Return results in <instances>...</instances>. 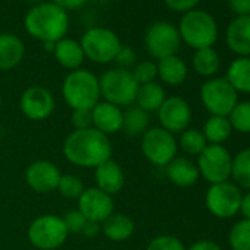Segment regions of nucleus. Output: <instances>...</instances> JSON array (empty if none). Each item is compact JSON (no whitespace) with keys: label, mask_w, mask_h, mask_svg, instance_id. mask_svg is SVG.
<instances>
[{"label":"nucleus","mask_w":250,"mask_h":250,"mask_svg":"<svg viewBox=\"0 0 250 250\" xmlns=\"http://www.w3.org/2000/svg\"><path fill=\"white\" fill-rule=\"evenodd\" d=\"M63 155L77 167L96 168L102 162L110 159L112 145L107 136L93 127L75 130L63 143Z\"/></svg>","instance_id":"f257e3e1"},{"label":"nucleus","mask_w":250,"mask_h":250,"mask_svg":"<svg viewBox=\"0 0 250 250\" xmlns=\"http://www.w3.org/2000/svg\"><path fill=\"white\" fill-rule=\"evenodd\" d=\"M24 27L31 37L43 43H56L65 39L68 33L69 17L65 9L53 2H42L27 12Z\"/></svg>","instance_id":"f03ea898"},{"label":"nucleus","mask_w":250,"mask_h":250,"mask_svg":"<svg viewBox=\"0 0 250 250\" xmlns=\"http://www.w3.org/2000/svg\"><path fill=\"white\" fill-rule=\"evenodd\" d=\"M62 96L74 109H93L100 99L99 78L87 69L71 71L62 83Z\"/></svg>","instance_id":"7ed1b4c3"},{"label":"nucleus","mask_w":250,"mask_h":250,"mask_svg":"<svg viewBox=\"0 0 250 250\" xmlns=\"http://www.w3.org/2000/svg\"><path fill=\"white\" fill-rule=\"evenodd\" d=\"M178 33L187 46L199 50L212 47L216 43L218 24L210 14L200 9H193L183 15L178 25Z\"/></svg>","instance_id":"20e7f679"},{"label":"nucleus","mask_w":250,"mask_h":250,"mask_svg":"<svg viewBox=\"0 0 250 250\" xmlns=\"http://www.w3.org/2000/svg\"><path fill=\"white\" fill-rule=\"evenodd\" d=\"M100 97L118 107L131 106L136 102L139 84L130 69L112 68L99 78Z\"/></svg>","instance_id":"39448f33"},{"label":"nucleus","mask_w":250,"mask_h":250,"mask_svg":"<svg viewBox=\"0 0 250 250\" xmlns=\"http://www.w3.org/2000/svg\"><path fill=\"white\" fill-rule=\"evenodd\" d=\"M84 56L94 63L113 62L119 53L122 43L115 31L106 27L88 28L80 42Z\"/></svg>","instance_id":"423d86ee"},{"label":"nucleus","mask_w":250,"mask_h":250,"mask_svg":"<svg viewBox=\"0 0 250 250\" xmlns=\"http://www.w3.org/2000/svg\"><path fill=\"white\" fill-rule=\"evenodd\" d=\"M200 100L210 115L228 116L238 103V93L225 77H212L203 83Z\"/></svg>","instance_id":"0eeeda50"},{"label":"nucleus","mask_w":250,"mask_h":250,"mask_svg":"<svg viewBox=\"0 0 250 250\" xmlns=\"http://www.w3.org/2000/svg\"><path fill=\"white\" fill-rule=\"evenodd\" d=\"M197 169L200 177L209 184L229 181L232 156L224 145H208L197 156Z\"/></svg>","instance_id":"6e6552de"},{"label":"nucleus","mask_w":250,"mask_h":250,"mask_svg":"<svg viewBox=\"0 0 250 250\" xmlns=\"http://www.w3.org/2000/svg\"><path fill=\"white\" fill-rule=\"evenodd\" d=\"M68 234L63 219L56 215H42L28 227V240L39 250H55L61 247Z\"/></svg>","instance_id":"1a4fd4ad"},{"label":"nucleus","mask_w":250,"mask_h":250,"mask_svg":"<svg viewBox=\"0 0 250 250\" xmlns=\"http://www.w3.org/2000/svg\"><path fill=\"white\" fill-rule=\"evenodd\" d=\"M178 150V143L169 131L162 127L149 128L142 139V152L145 158L156 165L167 167L175 156Z\"/></svg>","instance_id":"9d476101"},{"label":"nucleus","mask_w":250,"mask_h":250,"mask_svg":"<svg viewBox=\"0 0 250 250\" xmlns=\"http://www.w3.org/2000/svg\"><path fill=\"white\" fill-rule=\"evenodd\" d=\"M241 196V190L231 181L210 184L205 196V205L215 218L229 219L238 213Z\"/></svg>","instance_id":"9b49d317"},{"label":"nucleus","mask_w":250,"mask_h":250,"mask_svg":"<svg viewBox=\"0 0 250 250\" xmlns=\"http://www.w3.org/2000/svg\"><path fill=\"white\" fill-rule=\"evenodd\" d=\"M181 37L178 28L169 22L158 21L153 22L145 34V46L147 53L155 59H164L178 52Z\"/></svg>","instance_id":"f8f14e48"},{"label":"nucleus","mask_w":250,"mask_h":250,"mask_svg":"<svg viewBox=\"0 0 250 250\" xmlns=\"http://www.w3.org/2000/svg\"><path fill=\"white\" fill-rule=\"evenodd\" d=\"M158 118L164 130L171 134H178L188 128L191 121V107L186 99L171 96L167 97L158 109Z\"/></svg>","instance_id":"ddd939ff"},{"label":"nucleus","mask_w":250,"mask_h":250,"mask_svg":"<svg viewBox=\"0 0 250 250\" xmlns=\"http://www.w3.org/2000/svg\"><path fill=\"white\" fill-rule=\"evenodd\" d=\"M55 97L53 94L40 85L28 87L20 99L21 112L31 121H44L55 110Z\"/></svg>","instance_id":"4468645a"},{"label":"nucleus","mask_w":250,"mask_h":250,"mask_svg":"<svg viewBox=\"0 0 250 250\" xmlns=\"http://www.w3.org/2000/svg\"><path fill=\"white\" fill-rule=\"evenodd\" d=\"M78 210L87 221L102 224L113 213V199L97 187L84 188L78 197Z\"/></svg>","instance_id":"2eb2a0df"},{"label":"nucleus","mask_w":250,"mask_h":250,"mask_svg":"<svg viewBox=\"0 0 250 250\" xmlns=\"http://www.w3.org/2000/svg\"><path fill=\"white\" fill-rule=\"evenodd\" d=\"M61 172L53 162L36 161L25 171V181L36 193H50L58 188Z\"/></svg>","instance_id":"dca6fc26"},{"label":"nucleus","mask_w":250,"mask_h":250,"mask_svg":"<svg viewBox=\"0 0 250 250\" xmlns=\"http://www.w3.org/2000/svg\"><path fill=\"white\" fill-rule=\"evenodd\" d=\"M225 42L228 49L240 58H250V15L237 17L229 22Z\"/></svg>","instance_id":"f3484780"},{"label":"nucleus","mask_w":250,"mask_h":250,"mask_svg":"<svg viewBox=\"0 0 250 250\" xmlns=\"http://www.w3.org/2000/svg\"><path fill=\"white\" fill-rule=\"evenodd\" d=\"M91 118H93V128L103 133L104 136L115 134L122 130L124 112L121 110V107L112 103L107 102L97 103L91 109Z\"/></svg>","instance_id":"a211bd4d"},{"label":"nucleus","mask_w":250,"mask_h":250,"mask_svg":"<svg viewBox=\"0 0 250 250\" xmlns=\"http://www.w3.org/2000/svg\"><path fill=\"white\" fill-rule=\"evenodd\" d=\"M94 178L97 188L104 191L109 196H113L119 193L125 184V175L121 168V165L113 161L112 158L102 162L99 167L94 168Z\"/></svg>","instance_id":"6ab92c4d"},{"label":"nucleus","mask_w":250,"mask_h":250,"mask_svg":"<svg viewBox=\"0 0 250 250\" xmlns=\"http://www.w3.org/2000/svg\"><path fill=\"white\" fill-rule=\"evenodd\" d=\"M167 175L172 184L183 188L194 186L200 178L197 165L186 156H175L167 165Z\"/></svg>","instance_id":"aec40b11"},{"label":"nucleus","mask_w":250,"mask_h":250,"mask_svg":"<svg viewBox=\"0 0 250 250\" xmlns=\"http://www.w3.org/2000/svg\"><path fill=\"white\" fill-rule=\"evenodd\" d=\"M25 56L24 42L9 33L0 34V71H9L17 68Z\"/></svg>","instance_id":"412c9836"},{"label":"nucleus","mask_w":250,"mask_h":250,"mask_svg":"<svg viewBox=\"0 0 250 250\" xmlns=\"http://www.w3.org/2000/svg\"><path fill=\"white\" fill-rule=\"evenodd\" d=\"M53 56L61 66H63L65 69H69V71L80 69V66L83 65L84 59H85L80 42H77L74 39H62V40L56 42Z\"/></svg>","instance_id":"4be33fe9"},{"label":"nucleus","mask_w":250,"mask_h":250,"mask_svg":"<svg viewBox=\"0 0 250 250\" xmlns=\"http://www.w3.org/2000/svg\"><path fill=\"white\" fill-rule=\"evenodd\" d=\"M102 232L112 241H125L134 234V221L124 213H112L107 216L102 225Z\"/></svg>","instance_id":"5701e85b"},{"label":"nucleus","mask_w":250,"mask_h":250,"mask_svg":"<svg viewBox=\"0 0 250 250\" xmlns=\"http://www.w3.org/2000/svg\"><path fill=\"white\" fill-rule=\"evenodd\" d=\"M156 66H158V77L168 85L183 84L188 74V68L186 62L177 55L159 59Z\"/></svg>","instance_id":"b1692460"},{"label":"nucleus","mask_w":250,"mask_h":250,"mask_svg":"<svg viewBox=\"0 0 250 250\" xmlns=\"http://www.w3.org/2000/svg\"><path fill=\"white\" fill-rule=\"evenodd\" d=\"M208 145H222L225 143L231 134H232V127L229 124L228 116H215L210 115L208 121L203 124L202 130Z\"/></svg>","instance_id":"393cba45"},{"label":"nucleus","mask_w":250,"mask_h":250,"mask_svg":"<svg viewBox=\"0 0 250 250\" xmlns=\"http://www.w3.org/2000/svg\"><path fill=\"white\" fill-rule=\"evenodd\" d=\"M149 127V113L139 107L137 104H131L124 112L122 118V131L128 137H139L147 131Z\"/></svg>","instance_id":"a878e982"},{"label":"nucleus","mask_w":250,"mask_h":250,"mask_svg":"<svg viewBox=\"0 0 250 250\" xmlns=\"http://www.w3.org/2000/svg\"><path fill=\"white\" fill-rule=\"evenodd\" d=\"M227 81L238 93L250 94V58H237L227 69Z\"/></svg>","instance_id":"bb28decb"},{"label":"nucleus","mask_w":250,"mask_h":250,"mask_svg":"<svg viewBox=\"0 0 250 250\" xmlns=\"http://www.w3.org/2000/svg\"><path fill=\"white\" fill-rule=\"evenodd\" d=\"M165 99H167V96H165L164 87L153 81V83H149V84L139 85L137 96H136V103H137L139 107H142L143 110H146L149 113V112L158 110Z\"/></svg>","instance_id":"cd10ccee"},{"label":"nucleus","mask_w":250,"mask_h":250,"mask_svg":"<svg viewBox=\"0 0 250 250\" xmlns=\"http://www.w3.org/2000/svg\"><path fill=\"white\" fill-rule=\"evenodd\" d=\"M191 62L194 71L206 78H212L219 71L221 66V58L213 47H205L196 50Z\"/></svg>","instance_id":"c85d7f7f"},{"label":"nucleus","mask_w":250,"mask_h":250,"mask_svg":"<svg viewBox=\"0 0 250 250\" xmlns=\"http://www.w3.org/2000/svg\"><path fill=\"white\" fill-rule=\"evenodd\" d=\"M231 178L240 190L250 191V147L240 150L232 158Z\"/></svg>","instance_id":"c756f323"},{"label":"nucleus","mask_w":250,"mask_h":250,"mask_svg":"<svg viewBox=\"0 0 250 250\" xmlns=\"http://www.w3.org/2000/svg\"><path fill=\"white\" fill-rule=\"evenodd\" d=\"M206 146H208V142L200 130L187 128L180 136V147L188 156H199L205 150Z\"/></svg>","instance_id":"7c9ffc66"},{"label":"nucleus","mask_w":250,"mask_h":250,"mask_svg":"<svg viewBox=\"0 0 250 250\" xmlns=\"http://www.w3.org/2000/svg\"><path fill=\"white\" fill-rule=\"evenodd\" d=\"M228 244L232 250H250V219L243 218L231 227Z\"/></svg>","instance_id":"2f4dec72"},{"label":"nucleus","mask_w":250,"mask_h":250,"mask_svg":"<svg viewBox=\"0 0 250 250\" xmlns=\"http://www.w3.org/2000/svg\"><path fill=\"white\" fill-rule=\"evenodd\" d=\"M232 131L250 134V100L238 102L228 115Z\"/></svg>","instance_id":"473e14b6"},{"label":"nucleus","mask_w":250,"mask_h":250,"mask_svg":"<svg viewBox=\"0 0 250 250\" xmlns=\"http://www.w3.org/2000/svg\"><path fill=\"white\" fill-rule=\"evenodd\" d=\"M56 190L66 199H78L84 191V183L81 181V178L72 174L61 175Z\"/></svg>","instance_id":"72a5a7b5"},{"label":"nucleus","mask_w":250,"mask_h":250,"mask_svg":"<svg viewBox=\"0 0 250 250\" xmlns=\"http://www.w3.org/2000/svg\"><path fill=\"white\" fill-rule=\"evenodd\" d=\"M131 72L137 84L143 85V84H149L155 81V78L158 77V66L152 61H143V62H139Z\"/></svg>","instance_id":"f704fd0d"},{"label":"nucleus","mask_w":250,"mask_h":250,"mask_svg":"<svg viewBox=\"0 0 250 250\" xmlns=\"http://www.w3.org/2000/svg\"><path fill=\"white\" fill-rule=\"evenodd\" d=\"M146 250H186V246L178 237L165 234L155 237Z\"/></svg>","instance_id":"c9c22d12"},{"label":"nucleus","mask_w":250,"mask_h":250,"mask_svg":"<svg viewBox=\"0 0 250 250\" xmlns=\"http://www.w3.org/2000/svg\"><path fill=\"white\" fill-rule=\"evenodd\" d=\"M62 219H63V224H65L68 232H74V234L81 232L84 225H85V222H87V219L84 218V215L78 209L68 210Z\"/></svg>","instance_id":"e433bc0d"},{"label":"nucleus","mask_w":250,"mask_h":250,"mask_svg":"<svg viewBox=\"0 0 250 250\" xmlns=\"http://www.w3.org/2000/svg\"><path fill=\"white\" fill-rule=\"evenodd\" d=\"M71 124L75 130H85L93 127V118L90 109H74L71 113Z\"/></svg>","instance_id":"4c0bfd02"},{"label":"nucleus","mask_w":250,"mask_h":250,"mask_svg":"<svg viewBox=\"0 0 250 250\" xmlns=\"http://www.w3.org/2000/svg\"><path fill=\"white\" fill-rule=\"evenodd\" d=\"M136 61H137V56H136V52L130 47H121L119 53L116 55L115 61L116 62V68H122V69H128L130 66L136 65Z\"/></svg>","instance_id":"58836bf2"},{"label":"nucleus","mask_w":250,"mask_h":250,"mask_svg":"<svg viewBox=\"0 0 250 250\" xmlns=\"http://www.w3.org/2000/svg\"><path fill=\"white\" fill-rule=\"evenodd\" d=\"M164 2L168 9H171L174 12L186 14V12L193 11L199 5L200 0H164Z\"/></svg>","instance_id":"ea45409f"},{"label":"nucleus","mask_w":250,"mask_h":250,"mask_svg":"<svg viewBox=\"0 0 250 250\" xmlns=\"http://www.w3.org/2000/svg\"><path fill=\"white\" fill-rule=\"evenodd\" d=\"M228 8L237 17L250 15V0H228Z\"/></svg>","instance_id":"a19ab883"},{"label":"nucleus","mask_w":250,"mask_h":250,"mask_svg":"<svg viewBox=\"0 0 250 250\" xmlns=\"http://www.w3.org/2000/svg\"><path fill=\"white\" fill-rule=\"evenodd\" d=\"M55 5H58L59 8L65 9L66 12L68 11H75V9H80L83 5H85L87 0H52Z\"/></svg>","instance_id":"79ce46f5"},{"label":"nucleus","mask_w":250,"mask_h":250,"mask_svg":"<svg viewBox=\"0 0 250 250\" xmlns=\"http://www.w3.org/2000/svg\"><path fill=\"white\" fill-rule=\"evenodd\" d=\"M186 250H222V247L215 243V241H210V240H200V241H196L194 244H191L188 249Z\"/></svg>","instance_id":"37998d69"},{"label":"nucleus","mask_w":250,"mask_h":250,"mask_svg":"<svg viewBox=\"0 0 250 250\" xmlns=\"http://www.w3.org/2000/svg\"><path fill=\"white\" fill-rule=\"evenodd\" d=\"M100 231H102L100 224H97V222H94V221H87L81 232H83L85 237H88V238H94Z\"/></svg>","instance_id":"c03bdc74"},{"label":"nucleus","mask_w":250,"mask_h":250,"mask_svg":"<svg viewBox=\"0 0 250 250\" xmlns=\"http://www.w3.org/2000/svg\"><path fill=\"white\" fill-rule=\"evenodd\" d=\"M241 215L244 216V219H250V191H247L246 194L241 196V202H240V210Z\"/></svg>","instance_id":"a18cd8bd"},{"label":"nucleus","mask_w":250,"mask_h":250,"mask_svg":"<svg viewBox=\"0 0 250 250\" xmlns=\"http://www.w3.org/2000/svg\"><path fill=\"white\" fill-rule=\"evenodd\" d=\"M43 44H44V49H46L47 52H52V53H53V50H55V43H50V42H49V43H43Z\"/></svg>","instance_id":"49530a36"},{"label":"nucleus","mask_w":250,"mask_h":250,"mask_svg":"<svg viewBox=\"0 0 250 250\" xmlns=\"http://www.w3.org/2000/svg\"><path fill=\"white\" fill-rule=\"evenodd\" d=\"M30 2H36V5H37V3H42L43 0H30Z\"/></svg>","instance_id":"de8ad7c7"},{"label":"nucleus","mask_w":250,"mask_h":250,"mask_svg":"<svg viewBox=\"0 0 250 250\" xmlns=\"http://www.w3.org/2000/svg\"><path fill=\"white\" fill-rule=\"evenodd\" d=\"M0 106H2V96H0Z\"/></svg>","instance_id":"09e8293b"}]
</instances>
